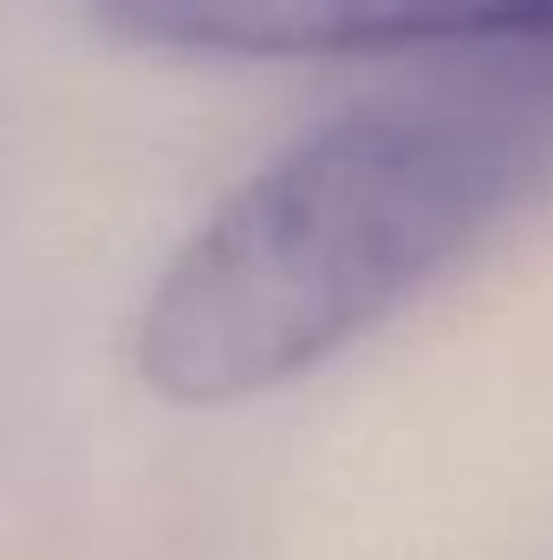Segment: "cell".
Listing matches in <instances>:
<instances>
[{"label":"cell","instance_id":"6da1fadb","mask_svg":"<svg viewBox=\"0 0 553 560\" xmlns=\"http://www.w3.org/2000/svg\"><path fill=\"white\" fill-rule=\"evenodd\" d=\"M508 112L398 98L261 163L156 275L138 372L176 405H242L345 352L443 275L528 183Z\"/></svg>","mask_w":553,"mask_h":560},{"label":"cell","instance_id":"7a4b0ae2","mask_svg":"<svg viewBox=\"0 0 553 560\" xmlns=\"http://www.w3.org/2000/svg\"><path fill=\"white\" fill-rule=\"evenodd\" d=\"M150 52L189 59H372L430 46H553V0H92Z\"/></svg>","mask_w":553,"mask_h":560}]
</instances>
